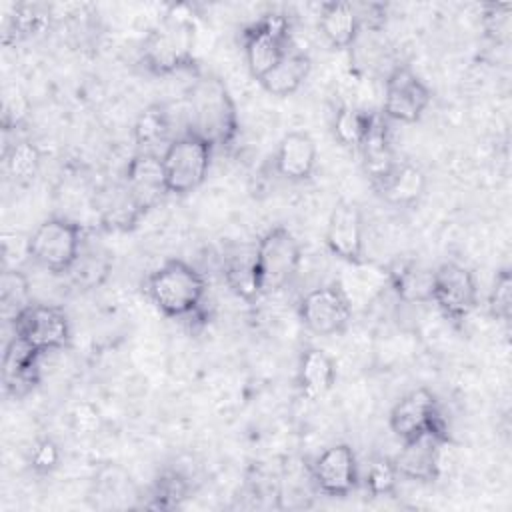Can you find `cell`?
I'll use <instances>...</instances> for the list:
<instances>
[{
    "instance_id": "e0dca14e",
    "label": "cell",
    "mask_w": 512,
    "mask_h": 512,
    "mask_svg": "<svg viewBox=\"0 0 512 512\" xmlns=\"http://www.w3.org/2000/svg\"><path fill=\"white\" fill-rule=\"evenodd\" d=\"M42 356V352L34 350L24 340L12 334V340L6 344L2 362V382L8 396L22 398L40 382L38 364Z\"/></svg>"
},
{
    "instance_id": "ac0fdd59",
    "label": "cell",
    "mask_w": 512,
    "mask_h": 512,
    "mask_svg": "<svg viewBox=\"0 0 512 512\" xmlns=\"http://www.w3.org/2000/svg\"><path fill=\"white\" fill-rule=\"evenodd\" d=\"M318 160L316 142L308 132L294 130L282 136L274 154L276 172L288 182H304L314 174Z\"/></svg>"
},
{
    "instance_id": "44dd1931",
    "label": "cell",
    "mask_w": 512,
    "mask_h": 512,
    "mask_svg": "<svg viewBox=\"0 0 512 512\" xmlns=\"http://www.w3.org/2000/svg\"><path fill=\"white\" fill-rule=\"evenodd\" d=\"M310 70H312L310 56L302 48L292 44L284 54V58L258 82L268 94L284 98L294 94L304 84Z\"/></svg>"
},
{
    "instance_id": "cb8c5ba5",
    "label": "cell",
    "mask_w": 512,
    "mask_h": 512,
    "mask_svg": "<svg viewBox=\"0 0 512 512\" xmlns=\"http://www.w3.org/2000/svg\"><path fill=\"white\" fill-rule=\"evenodd\" d=\"M298 386L304 396L318 398L332 390L336 382V362L334 358L316 346L302 350L296 374Z\"/></svg>"
},
{
    "instance_id": "603a6c76",
    "label": "cell",
    "mask_w": 512,
    "mask_h": 512,
    "mask_svg": "<svg viewBox=\"0 0 512 512\" xmlns=\"http://www.w3.org/2000/svg\"><path fill=\"white\" fill-rule=\"evenodd\" d=\"M432 272L416 260H398L388 268V282L404 304H426L432 298Z\"/></svg>"
},
{
    "instance_id": "e575fe53",
    "label": "cell",
    "mask_w": 512,
    "mask_h": 512,
    "mask_svg": "<svg viewBox=\"0 0 512 512\" xmlns=\"http://www.w3.org/2000/svg\"><path fill=\"white\" fill-rule=\"evenodd\" d=\"M30 468L40 474V476H46L50 474L52 470L58 468L60 464V448L58 444L52 440V438H40L32 444V450H30Z\"/></svg>"
},
{
    "instance_id": "4fadbf2b",
    "label": "cell",
    "mask_w": 512,
    "mask_h": 512,
    "mask_svg": "<svg viewBox=\"0 0 512 512\" xmlns=\"http://www.w3.org/2000/svg\"><path fill=\"white\" fill-rule=\"evenodd\" d=\"M452 444L448 432L426 430L402 442L400 452L392 458L398 474L416 482H434L440 476L442 452Z\"/></svg>"
},
{
    "instance_id": "9c48e42d",
    "label": "cell",
    "mask_w": 512,
    "mask_h": 512,
    "mask_svg": "<svg viewBox=\"0 0 512 512\" xmlns=\"http://www.w3.org/2000/svg\"><path fill=\"white\" fill-rule=\"evenodd\" d=\"M300 322L316 336L342 334L352 320V304L340 282H328L306 292L298 302Z\"/></svg>"
},
{
    "instance_id": "d4e9b609",
    "label": "cell",
    "mask_w": 512,
    "mask_h": 512,
    "mask_svg": "<svg viewBox=\"0 0 512 512\" xmlns=\"http://www.w3.org/2000/svg\"><path fill=\"white\" fill-rule=\"evenodd\" d=\"M170 114L162 104H150L146 106L132 128L134 142L138 146V152L146 154H162L166 146L172 142L170 138Z\"/></svg>"
},
{
    "instance_id": "ba28073f",
    "label": "cell",
    "mask_w": 512,
    "mask_h": 512,
    "mask_svg": "<svg viewBox=\"0 0 512 512\" xmlns=\"http://www.w3.org/2000/svg\"><path fill=\"white\" fill-rule=\"evenodd\" d=\"M430 302L436 304L448 322L462 326L478 306V284L472 270L452 260L434 268Z\"/></svg>"
},
{
    "instance_id": "d6986e66",
    "label": "cell",
    "mask_w": 512,
    "mask_h": 512,
    "mask_svg": "<svg viewBox=\"0 0 512 512\" xmlns=\"http://www.w3.org/2000/svg\"><path fill=\"white\" fill-rule=\"evenodd\" d=\"M358 152H360V158H362L364 172L368 174V178L372 182V188H376L398 162L396 156H394L392 144H390L388 122L382 114H374L372 126L368 130L366 138L362 140Z\"/></svg>"
},
{
    "instance_id": "5bb4252c",
    "label": "cell",
    "mask_w": 512,
    "mask_h": 512,
    "mask_svg": "<svg viewBox=\"0 0 512 512\" xmlns=\"http://www.w3.org/2000/svg\"><path fill=\"white\" fill-rule=\"evenodd\" d=\"M324 240L336 258L348 264L364 262V220L360 208L354 202L338 200L332 206Z\"/></svg>"
},
{
    "instance_id": "30bf717a",
    "label": "cell",
    "mask_w": 512,
    "mask_h": 512,
    "mask_svg": "<svg viewBox=\"0 0 512 512\" xmlns=\"http://www.w3.org/2000/svg\"><path fill=\"white\" fill-rule=\"evenodd\" d=\"M14 336L24 340L34 350L46 354L62 350L70 342V320L60 306L52 304H26L12 318Z\"/></svg>"
},
{
    "instance_id": "8992f818",
    "label": "cell",
    "mask_w": 512,
    "mask_h": 512,
    "mask_svg": "<svg viewBox=\"0 0 512 512\" xmlns=\"http://www.w3.org/2000/svg\"><path fill=\"white\" fill-rule=\"evenodd\" d=\"M302 262L300 240L286 226L266 230L254 248V268L260 294H272L284 288Z\"/></svg>"
},
{
    "instance_id": "2e32d148",
    "label": "cell",
    "mask_w": 512,
    "mask_h": 512,
    "mask_svg": "<svg viewBox=\"0 0 512 512\" xmlns=\"http://www.w3.org/2000/svg\"><path fill=\"white\" fill-rule=\"evenodd\" d=\"M124 188L140 206V210L148 212L150 208H154L160 202V198L168 194L160 156L138 152L126 164Z\"/></svg>"
},
{
    "instance_id": "d6a6232c",
    "label": "cell",
    "mask_w": 512,
    "mask_h": 512,
    "mask_svg": "<svg viewBox=\"0 0 512 512\" xmlns=\"http://www.w3.org/2000/svg\"><path fill=\"white\" fill-rule=\"evenodd\" d=\"M488 312L494 320L504 324L510 322L512 316V274L510 268H502L496 272L492 290L488 294Z\"/></svg>"
},
{
    "instance_id": "277c9868",
    "label": "cell",
    "mask_w": 512,
    "mask_h": 512,
    "mask_svg": "<svg viewBox=\"0 0 512 512\" xmlns=\"http://www.w3.org/2000/svg\"><path fill=\"white\" fill-rule=\"evenodd\" d=\"M84 242L82 224L64 216H50L28 236L26 254L52 274H68Z\"/></svg>"
},
{
    "instance_id": "484cf974",
    "label": "cell",
    "mask_w": 512,
    "mask_h": 512,
    "mask_svg": "<svg viewBox=\"0 0 512 512\" xmlns=\"http://www.w3.org/2000/svg\"><path fill=\"white\" fill-rule=\"evenodd\" d=\"M42 166V154L32 140L18 138L4 150V168L8 178L16 186H28L34 182Z\"/></svg>"
},
{
    "instance_id": "ffe728a7",
    "label": "cell",
    "mask_w": 512,
    "mask_h": 512,
    "mask_svg": "<svg viewBox=\"0 0 512 512\" xmlns=\"http://www.w3.org/2000/svg\"><path fill=\"white\" fill-rule=\"evenodd\" d=\"M318 28L332 48H350L360 32V22L354 4L340 0L322 2L318 10Z\"/></svg>"
},
{
    "instance_id": "7c38bea8",
    "label": "cell",
    "mask_w": 512,
    "mask_h": 512,
    "mask_svg": "<svg viewBox=\"0 0 512 512\" xmlns=\"http://www.w3.org/2000/svg\"><path fill=\"white\" fill-rule=\"evenodd\" d=\"M390 432L400 440L414 438L426 430L448 432V426L442 418L438 398L428 388H416L404 394L390 410L388 416Z\"/></svg>"
},
{
    "instance_id": "f546056e",
    "label": "cell",
    "mask_w": 512,
    "mask_h": 512,
    "mask_svg": "<svg viewBox=\"0 0 512 512\" xmlns=\"http://www.w3.org/2000/svg\"><path fill=\"white\" fill-rule=\"evenodd\" d=\"M50 22V8L44 4H18L14 8V14L8 18L4 42L10 34L14 38H28L36 32H42Z\"/></svg>"
},
{
    "instance_id": "6da1fadb",
    "label": "cell",
    "mask_w": 512,
    "mask_h": 512,
    "mask_svg": "<svg viewBox=\"0 0 512 512\" xmlns=\"http://www.w3.org/2000/svg\"><path fill=\"white\" fill-rule=\"evenodd\" d=\"M142 292L150 304L168 318L190 324L206 322V278L182 258H168L142 280Z\"/></svg>"
},
{
    "instance_id": "4dcf8cb0",
    "label": "cell",
    "mask_w": 512,
    "mask_h": 512,
    "mask_svg": "<svg viewBox=\"0 0 512 512\" xmlns=\"http://www.w3.org/2000/svg\"><path fill=\"white\" fill-rule=\"evenodd\" d=\"M190 492V484L188 480L176 472V470H164L154 486H152V502H148L146 506L150 508H164V510H170V508H178L186 496Z\"/></svg>"
},
{
    "instance_id": "9a60e30c",
    "label": "cell",
    "mask_w": 512,
    "mask_h": 512,
    "mask_svg": "<svg viewBox=\"0 0 512 512\" xmlns=\"http://www.w3.org/2000/svg\"><path fill=\"white\" fill-rule=\"evenodd\" d=\"M310 476L316 488L334 498L352 494L360 484L356 454L348 444L326 448L310 466Z\"/></svg>"
},
{
    "instance_id": "5b68a950",
    "label": "cell",
    "mask_w": 512,
    "mask_h": 512,
    "mask_svg": "<svg viewBox=\"0 0 512 512\" xmlns=\"http://www.w3.org/2000/svg\"><path fill=\"white\" fill-rule=\"evenodd\" d=\"M212 154L214 148L188 130L174 136L160 156L168 194L184 196L202 186L210 170Z\"/></svg>"
},
{
    "instance_id": "1f68e13d",
    "label": "cell",
    "mask_w": 512,
    "mask_h": 512,
    "mask_svg": "<svg viewBox=\"0 0 512 512\" xmlns=\"http://www.w3.org/2000/svg\"><path fill=\"white\" fill-rule=\"evenodd\" d=\"M400 474L392 462V458L386 456H376L368 464L366 472V490L372 496H390L396 490Z\"/></svg>"
},
{
    "instance_id": "52a82bcc",
    "label": "cell",
    "mask_w": 512,
    "mask_h": 512,
    "mask_svg": "<svg viewBox=\"0 0 512 512\" xmlns=\"http://www.w3.org/2000/svg\"><path fill=\"white\" fill-rule=\"evenodd\" d=\"M244 58L250 74L260 80L264 78L294 44L290 34V22L282 14H264L250 22L242 34Z\"/></svg>"
},
{
    "instance_id": "f1b7e54d",
    "label": "cell",
    "mask_w": 512,
    "mask_h": 512,
    "mask_svg": "<svg viewBox=\"0 0 512 512\" xmlns=\"http://www.w3.org/2000/svg\"><path fill=\"white\" fill-rule=\"evenodd\" d=\"M110 268H112V262H110L108 252L88 248L86 242H84L82 252L76 258V262H74V266L70 268L68 274L72 276V280L78 286H82V288H96V286H100L106 280Z\"/></svg>"
},
{
    "instance_id": "83f0119b",
    "label": "cell",
    "mask_w": 512,
    "mask_h": 512,
    "mask_svg": "<svg viewBox=\"0 0 512 512\" xmlns=\"http://www.w3.org/2000/svg\"><path fill=\"white\" fill-rule=\"evenodd\" d=\"M374 120V112H366L362 108L350 106V104H342L336 112H334V120H332V132L334 138L352 150H358L362 140L366 138L370 126Z\"/></svg>"
},
{
    "instance_id": "8fae6325",
    "label": "cell",
    "mask_w": 512,
    "mask_h": 512,
    "mask_svg": "<svg viewBox=\"0 0 512 512\" xmlns=\"http://www.w3.org/2000/svg\"><path fill=\"white\" fill-rule=\"evenodd\" d=\"M430 102L432 90L412 68L402 64L390 70L384 82L382 102V116L386 120L412 124L422 118Z\"/></svg>"
},
{
    "instance_id": "d590c367",
    "label": "cell",
    "mask_w": 512,
    "mask_h": 512,
    "mask_svg": "<svg viewBox=\"0 0 512 512\" xmlns=\"http://www.w3.org/2000/svg\"><path fill=\"white\" fill-rule=\"evenodd\" d=\"M510 4H484L482 26L492 40H502L510 30Z\"/></svg>"
},
{
    "instance_id": "3957f363",
    "label": "cell",
    "mask_w": 512,
    "mask_h": 512,
    "mask_svg": "<svg viewBox=\"0 0 512 512\" xmlns=\"http://www.w3.org/2000/svg\"><path fill=\"white\" fill-rule=\"evenodd\" d=\"M194 48L196 26L188 14H180L176 8L148 30L142 40L140 60L144 68L156 76H168L182 70L196 74Z\"/></svg>"
},
{
    "instance_id": "836d02e7",
    "label": "cell",
    "mask_w": 512,
    "mask_h": 512,
    "mask_svg": "<svg viewBox=\"0 0 512 512\" xmlns=\"http://www.w3.org/2000/svg\"><path fill=\"white\" fill-rule=\"evenodd\" d=\"M0 298H2L4 310L8 312L12 308L14 316L26 304H30L28 302V280L20 270H4L2 282H0Z\"/></svg>"
},
{
    "instance_id": "7402d4cb",
    "label": "cell",
    "mask_w": 512,
    "mask_h": 512,
    "mask_svg": "<svg viewBox=\"0 0 512 512\" xmlns=\"http://www.w3.org/2000/svg\"><path fill=\"white\" fill-rule=\"evenodd\" d=\"M374 190L394 206H414L424 196L426 174L416 164L398 160Z\"/></svg>"
},
{
    "instance_id": "7a4b0ae2",
    "label": "cell",
    "mask_w": 512,
    "mask_h": 512,
    "mask_svg": "<svg viewBox=\"0 0 512 512\" xmlns=\"http://www.w3.org/2000/svg\"><path fill=\"white\" fill-rule=\"evenodd\" d=\"M186 130L206 140L214 150L230 146L240 130L234 98L214 74H194L186 96Z\"/></svg>"
},
{
    "instance_id": "4316f807",
    "label": "cell",
    "mask_w": 512,
    "mask_h": 512,
    "mask_svg": "<svg viewBox=\"0 0 512 512\" xmlns=\"http://www.w3.org/2000/svg\"><path fill=\"white\" fill-rule=\"evenodd\" d=\"M224 282L228 288L248 304H254L262 294L258 288L256 268H254V250L250 254H232L224 260L222 266Z\"/></svg>"
}]
</instances>
